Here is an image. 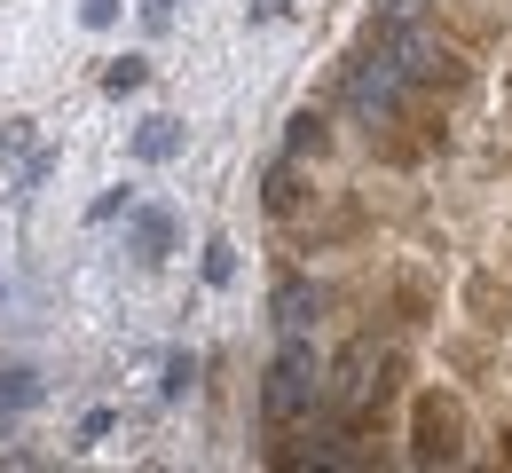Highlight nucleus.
<instances>
[{"label":"nucleus","instance_id":"nucleus-1","mask_svg":"<svg viewBox=\"0 0 512 473\" xmlns=\"http://www.w3.org/2000/svg\"><path fill=\"white\" fill-rule=\"evenodd\" d=\"M323 403V363H316V339L284 332L276 347V363H268V379H260V418H268V434H284L300 410Z\"/></svg>","mask_w":512,"mask_h":473},{"label":"nucleus","instance_id":"nucleus-2","mask_svg":"<svg viewBox=\"0 0 512 473\" xmlns=\"http://www.w3.org/2000/svg\"><path fill=\"white\" fill-rule=\"evenodd\" d=\"M410 458H418V466H457V458H465V403H457V395L426 387V395L410 403Z\"/></svg>","mask_w":512,"mask_h":473},{"label":"nucleus","instance_id":"nucleus-3","mask_svg":"<svg viewBox=\"0 0 512 473\" xmlns=\"http://www.w3.org/2000/svg\"><path fill=\"white\" fill-rule=\"evenodd\" d=\"M379 48H386V64L402 71L410 87H434V79H449V48L426 32V24H418V16H386Z\"/></svg>","mask_w":512,"mask_h":473},{"label":"nucleus","instance_id":"nucleus-4","mask_svg":"<svg viewBox=\"0 0 512 473\" xmlns=\"http://www.w3.org/2000/svg\"><path fill=\"white\" fill-rule=\"evenodd\" d=\"M402 95H410V79L386 64V48L347 71V111H355L363 127H394V119H402Z\"/></svg>","mask_w":512,"mask_h":473},{"label":"nucleus","instance_id":"nucleus-5","mask_svg":"<svg viewBox=\"0 0 512 473\" xmlns=\"http://www.w3.org/2000/svg\"><path fill=\"white\" fill-rule=\"evenodd\" d=\"M0 166H8V190H16V198H24V190H40L48 150L32 142V119H8V127H0Z\"/></svg>","mask_w":512,"mask_h":473},{"label":"nucleus","instance_id":"nucleus-6","mask_svg":"<svg viewBox=\"0 0 512 473\" xmlns=\"http://www.w3.org/2000/svg\"><path fill=\"white\" fill-rule=\"evenodd\" d=\"M127 253L142 269H158V261L174 253V213H166V205H127Z\"/></svg>","mask_w":512,"mask_h":473},{"label":"nucleus","instance_id":"nucleus-7","mask_svg":"<svg viewBox=\"0 0 512 473\" xmlns=\"http://www.w3.org/2000/svg\"><path fill=\"white\" fill-rule=\"evenodd\" d=\"M182 142H190L182 119H142V127H134V158H142V166H174Z\"/></svg>","mask_w":512,"mask_h":473},{"label":"nucleus","instance_id":"nucleus-8","mask_svg":"<svg viewBox=\"0 0 512 473\" xmlns=\"http://www.w3.org/2000/svg\"><path fill=\"white\" fill-rule=\"evenodd\" d=\"M268 308H276V324H284V332H300L308 316H323V284H308V276H284Z\"/></svg>","mask_w":512,"mask_h":473},{"label":"nucleus","instance_id":"nucleus-9","mask_svg":"<svg viewBox=\"0 0 512 473\" xmlns=\"http://www.w3.org/2000/svg\"><path fill=\"white\" fill-rule=\"evenodd\" d=\"M260 205H268V213H292V205H300V158H276V166L260 174Z\"/></svg>","mask_w":512,"mask_h":473},{"label":"nucleus","instance_id":"nucleus-10","mask_svg":"<svg viewBox=\"0 0 512 473\" xmlns=\"http://www.w3.org/2000/svg\"><path fill=\"white\" fill-rule=\"evenodd\" d=\"M465 308H473L481 324H505V316H512V292H497V276H465Z\"/></svg>","mask_w":512,"mask_h":473},{"label":"nucleus","instance_id":"nucleus-11","mask_svg":"<svg viewBox=\"0 0 512 473\" xmlns=\"http://www.w3.org/2000/svg\"><path fill=\"white\" fill-rule=\"evenodd\" d=\"M323 142H331L323 111H292V135H284V158H308V150H323Z\"/></svg>","mask_w":512,"mask_h":473},{"label":"nucleus","instance_id":"nucleus-12","mask_svg":"<svg viewBox=\"0 0 512 473\" xmlns=\"http://www.w3.org/2000/svg\"><path fill=\"white\" fill-rule=\"evenodd\" d=\"M24 403H40V371L8 363V371H0V410H24Z\"/></svg>","mask_w":512,"mask_h":473},{"label":"nucleus","instance_id":"nucleus-13","mask_svg":"<svg viewBox=\"0 0 512 473\" xmlns=\"http://www.w3.org/2000/svg\"><path fill=\"white\" fill-rule=\"evenodd\" d=\"M142 79H150V64H142V56H119V64L103 71V95H134Z\"/></svg>","mask_w":512,"mask_h":473},{"label":"nucleus","instance_id":"nucleus-14","mask_svg":"<svg viewBox=\"0 0 512 473\" xmlns=\"http://www.w3.org/2000/svg\"><path fill=\"white\" fill-rule=\"evenodd\" d=\"M190 387H197V363H190V355H166V379H158V395H166V403H182Z\"/></svg>","mask_w":512,"mask_h":473},{"label":"nucleus","instance_id":"nucleus-15","mask_svg":"<svg viewBox=\"0 0 512 473\" xmlns=\"http://www.w3.org/2000/svg\"><path fill=\"white\" fill-rule=\"evenodd\" d=\"M237 276V245L229 237H205V284H229Z\"/></svg>","mask_w":512,"mask_h":473},{"label":"nucleus","instance_id":"nucleus-16","mask_svg":"<svg viewBox=\"0 0 512 473\" xmlns=\"http://www.w3.org/2000/svg\"><path fill=\"white\" fill-rule=\"evenodd\" d=\"M79 24H87V32H111V24H119V0H79Z\"/></svg>","mask_w":512,"mask_h":473},{"label":"nucleus","instance_id":"nucleus-17","mask_svg":"<svg viewBox=\"0 0 512 473\" xmlns=\"http://www.w3.org/2000/svg\"><path fill=\"white\" fill-rule=\"evenodd\" d=\"M174 16H182V0H142V24H150V32H166Z\"/></svg>","mask_w":512,"mask_h":473},{"label":"nucleus","instance_id":"nucleus-18","mask_svg":"<svg viewBox=\"0 0 512 473\" xmlns=\"http://www.w3.org/2000/svg\"><path fill=\"white\" fill-rule=\"evenodd\" d=\"M119 213H127V190H103V198L87 205V221H119Z\"/></svg>","mask_w":512,"mask_h":473},{"label":"nucleus","instance_id":"nucleus-19","mask_svg":"<svg viewBox=\"0 0 512 473\" xmlns=\"http://www.w3.org/2000/svg\"><path fill=\"white\" fill-rule=\"evenodd\" d=\"M284 8H292V0H253V24H276Z\"/></svg>","mask_w":512,"mask_h":473}]
</instances>
